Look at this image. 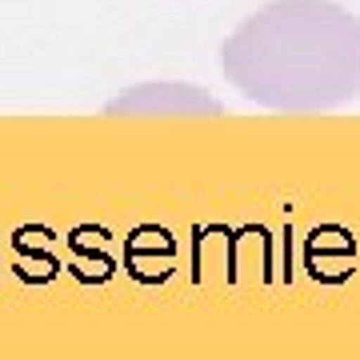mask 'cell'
I'll return each mask as SVG.
<instances>
[{"mask_svg":"<svg viewBox=\"0 0 360 360\" xmlns=\"http://www.w3.org/2000/svg\"><path fill=\"white\" fill-rule=\"evenodd\" d=\"M112 116H129V112H205L217 116L220 101L208 96L205 89H193V84H176V80H160V84H141L132 92H120L112 104H108Z\"/></svg>","mask_w":360,"mask_h":360,"instance_id":"2","label":"cell"},{"mask_svg":"<svg viewBox=\"0 0 360 360\" xmlns=\"http://www.w3.org/2000/svg\"><path fill=\"white\" fill-rule=\"evenodd\" d=\"M220 72L272 112H328L360 96V16L333 0H272L220 49Z\"/></svg>","mask_w":360,"mask_h":360,"instance_id":"1","label":"cell"}]
</instances>
